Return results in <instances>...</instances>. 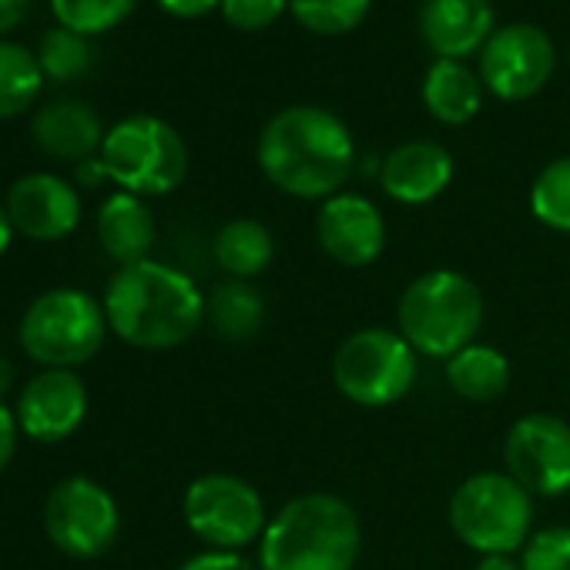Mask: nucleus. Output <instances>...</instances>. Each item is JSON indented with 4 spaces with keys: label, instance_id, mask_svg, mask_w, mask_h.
<instances>
[{
    "label": "nucleus",
    "instance_id": "14",
    "mask_svg": "<svg viewBox=\"0 0 570 570\" xmlns=\"http://www.w3.org/2000/svg\"><path fill=\"white\" fill-rule=\"evenodd\" d=\"M18 426L38 443H61L88 416V390L75 370H45L18 396Z\"/></svg>",
    "mask_w": 570,
    "mask_h": 570
},
{
    "label": "nucleus",
    "instance_id": "25",
    "mask_svg": "<svg viewBox=\"0 0 570 570\" xmlns=\"http://www.w3.org/2000/svg\"><path fill=\"white\" fill-rule=\"evenodd\" d=\"M38 65H41V75L51 78V81H81L91 68H95V48L85 35L78 31H68V28H51L38 51H35Z\"/></svg>",
    "mask_w": 570,
    "mask_h": 570
},
{
    "label": "nucleus",
    "instance_id": "21",
    "mask_svg": "<svg viewBox=\"0 0 570 570\" xmlns=\"http://www.w3.org/2000/svg\"><path fill=\"white\" fill-rule=\"evenodd\" d=\"M268 316L265 296L252 282L225 278L205 296V323L215 330V336L228 343H245L262 333Z\"/></svg>",
    "mask_w": 570,
    "mask_h": 570
},
{
    "label": "nucleus",
    "instance_id": "17",
    "mask_svg": "<svg viewBox=\"0 0 570 570\" xmlns=\"http://www.w3.org/2000/svg\"><path fill=\"white\" fill-rule=\"evenodd\" d=\"M31 135H35V145L48 158L81 165V161L101 155L108 131H105V125L91 105L75 101V98H58V101H48L35 115Z\"/></svg>",
    "mask_w": 570,
    "mask_h": 570
},
{
    "label": "nucleus",
    "instance_id": "3",
    "mask_svg": "<svg viewBox=\"0 0 570 570\" xmlns=\"http://www.w3.org/2000/svg\"><path fill=\"white\" fill-rule=\"evenodd\" d=\"M363 547L360 513L336 493H303L278 507L258 540V570H353Z\"/></svg>",
    "mask_w": 570,
    "mask_h": 570
},
{
    "label": "nucleus",
    "instance_id": "4",
    "mask_svg": "<svg viewBox=\"0 0 570 570\" xmlns=\"http://www.w3.org/2000/svg\"><path fill=\"white\" fill-rule=\"evenodd\" d=\"M480 326L483 293L456 268H430L416 275L396 303V330L416 356L446 363L476 343Z\"/></svg>",
    "mask_w": 570,
    "mask_h": 570
},
{
    "label": "nucleus",
    "instance_id": "26",
    "mask_svg": "<svg viewBox=\"0 0 570 570\" xmlns=\"http://www.w3.org/2000/svg\"><path fill=\"white\" fill-rule=\"evenodd\" d=\"M530 212L540 225L570 235V155L550 161L530 185Z\"/></svg>",
    "mask_w": 570,
    "mask_h": 570
},
{
    "label": "nucleus",
    "instance_id": "5",
    "mask_svg": "<svg viewBox=\"0 0 570 570\" xmlns=\"http://www.w3.org/2000/svg\"><path fill=\"white\" fill-rule=\"evenodd\" d=\"M446 517L480 557H513L533 533V493L507 470H483L453 490Z\"/></svg>",
    "mask_w": 570,
    "mask_h": 570
},
{
    "label": "nucleus",
    "instance_id": "16",
    "mask_svg": "<svg viewBox=\"0 0 570 570\" xmlns=\"http://www.w3.org/2000/svg\"><path fill=\"white\" fill-rule=\"evenodd\" d=\"M453 181V158L436 141L396 145L380 168L383 191L400 205H426L446 191Z\"/></svg>",
    "mask_w": 570,
    "mask_h": 570
},
{
    "label": "nucleus",
    "instance_id": "8",
    "mask_svg": "<svg viewBox=\"0 0 570 570\" xmlns=\"http://www.w3.org/2000/svg\"><path fill=\"white\" fill-rule=\"evenodd\" d=\"M333 380L356 406H393L416 383V350L400 336V330L363 326L340 343L333 356Z\"/></svg>",
    "mask_w": 570,
    "mask_h": 570
},
{
    "label": "nucleus",
    "instance_id": "27",
    "mask_svg": "<svg viewBox=\"0 0 570 570\" xmlns=\"http://www.w3.org/2000/svg\"><path fill=\"white\" fill-rule=\"evenodd\" d=\"M135 4L138 0H51V11L61 28L91 38L118 28L135 11Z\"/></svg>",
    "mask_w": 570,
    "mask_h": 570
},
{
    "label": "nucleus",
    "instance_id": "20",
    "mask_svg": "<svg viewBox=\"0 0 570 570\" xmlns=\"http://www.w3.org/2000/svg\"><path fill=\"white\" fill-rule=\"evenodd\" d=\"M423 105L440 125H466L483 105V81L470 68H463V61L440 58L423 78Z\"/></svg>",
    "mask_w": 570,
    "mask_h": 570
},
{
    "label": "nucleus",
    "instance_id": "11",
    "mask_svg": "<svg viewBox=\"0 0 570 570\" xmlns=\"http://www.w3.org/2000/svg\"><path fill=\"white\" fill-rule=\"evenodd\" d=\"M507 473L533 497L570 493V423L553 413H527L503 436Z\"/></svg>",
    "mask_w": 570,
    "mask_h": 570
},
{
    "label": "nucleus",
    "instance_id": "35",
    "mask_svg": "<svg viewBox=\"0 0 570 570\" xmlns=\"http://www.w3.org/2000/svg\"><path fill=\"white\" fill-rule=\"evenodd\" d=\"M75 178L85 185V188H95L101 181H108V171H105V161L101 158H88L81 165H75Z\"/></svg>",
    "mask_w": 570,
    "mask_h": 570
},
{
    "label": "nucleus",
    "instance_id": "7",
    "mask_svg": "<svg viewBox=\"0 0 570 570\" xmlns=\"http://www.w3.org/2000/svg\"><path fill=\"white\" fill-rule=\"evenodd\" d=\"M108 336L105 306L81 289H51L38 296L21 320L24 353L48 370L88 363Z\"/></svg>",
    "mask_w": 570,
    "mask_h": 570
},
{
    "label": "nucleus",
    "instance_id": "23",
    "mask_svg": "<svg viewBox=\"0 0 570 570\" xmlns=\"http://www.w3.org/2000/svg\"><path fill=\"white\" fill-rule=\"evenodd\" d=\"M446 386L466 403H490L510 386V360L490 343H470L446 360Z\"/></svg>",
    "mask_w": 570,
    "mask_h": 570
},
{
    "label": "nucleus",
    "instance_id": "19",
    "mask_svg": "<svg viewBox=\"0 0 570 570\" xmlns=\"http://www.w3.org/2000/svg\"><path fill=\"white\" fill-rule=\"evenodd\" d=\"M155 215L145 205L141 195L131 191H115L101 202L98 208V238L101 248L118 262V265H135L145 262L151 245H155Z\"/></svg>",
    "mask_w": 570,
    "mask_h": 570
},
{
    "label": "nucleus",
    "instance_id": "28",
    "mask_svg": "<svg viewBox=\"0 0 570 570\" xmlns=\"http://www.w3.org/2000/svg\"><path fill=\"white\" fill-rule=\"evenodd\" d=\"M373 0H289L293 18L313 31V35H346L353 31L366 14Z\"/></svg>",
    "mask_w": 570,
    "mask_h": 570
},
{
    "label": "nucleus",
    "instance_id": "22",
    "mask_svg": "<svg viewBox=\"0 0 570 570\" xmlns=\"http://www.w3.org/2000/svg\"><path fill=\"white\" fill-rule=\"evenodd\" d=\"M275 258V235L258 218H232L215 235V262L228 278L252 282Z\"/></svg>",
    "mask_w": 570,
    "mask_h": 570
},
{
    "label": "nucleus",
    "instance_id": "24",
    "mask_svg": "<svg viewBox=\"0 0 570 570\" xmlns=\"http://www.w3.org/2000/svg\"><path fill=\"white\" fill-rule=\"evenodd\" d=\"M45 75L35 51L0 38V121L24 115L41 95Z\"/></svg>",
    "mask_w": 570,
    "mask_h": 570
},
{
    "label": "nucleus",
    "instance_id": "15",
    "mask_svg": "<svg viewBox=\"0 0 570 570\" xmlns=\"http://www.w3.org/2000/svg\"><path fill=\"white\" fill-rule=\"evenodd\" d=\"M14 232L35 242H61L81 222V195L78 188L51 171L24 175L11 185L4 202Z\"/></svg>",
    "mask_w": 570,
    "mask_h": 570
},
{
    "label": "nucleus",
    "instance_id": "9",
    "mask_svg": "<svg viewBox=\"0 0 570 570\" xmlns=\"http://www.w3.org/2000/svg\"><path fill=\"white\" fill-rule=\"evenodd\" d=\"M188 530L208 550H245L268 527L262 493L235 473H205L181 497Z\"/></svg>",
    "mask_w": 570,
    "mask_h": 570
},
{
    "label": "nucleus",
    "instance_id": "37",
    "mask_svg": "<svg viewBox=\"0 0 570 570\" xmlns=\"http://www.w3.org/2000/svg\"><path fill=\"white\" fill-rule=\"evenodd\" d=\"M11 242H14V222H11L8 208L0 205V255L11 248Z\"/></svg>",
    "mask_w": 570,
    "mask_h": 570
},
{
    "label": "nucleus",
    "instance_id": "6",
    "mask_svg": "<svg viewBox=\"0 0 570 570\" xmlns=\"http://www.w3.org/2000/svg\"><path fill=\"white\" fill-rule=\"evenodd\" d=\"M108 181L131 195H168L188 175V148L181 135L155 118V115H131L108 128L101 155Z\"/></svg>",
    "mask_w": 570,
    "mask_h": 570
},
{
    "label": "nucleus",
    "instance_id": "1",
    "mask_svg": "<svg viewBox=\"0 0 570 570\" xmlns=\"http://www.w3.org/2000/svg\"><path fill=\"white\" fill-rule=\"evenodd\" d=\"M258 168L285 195L326 202L343 191L356 168L350 128L326 108H285L258 135Z\"/></svg>",
    "mask_w": 570,
    "mask_h": 570
},
{
    "label": "nucleus",
    "instance_id": "12",
    "mask_svg": "<svg viewBox=\"0 0 570 570\" xmlns=\"http://www.w3.org/2000/svg\"><path fill=\"white\" fill-rule=\"evenodd\" d=\"M553 61V45L540 28L510 24L483 45L480 81L500 101H527L550 81Z\"/></svg>",
    "mask_w": 570,
    "mask_h": 570
},
{
    "label": "nucleus",
    "instance_id": "10",
    "mask_svg": "<svg viewBox=\"0 0 570 570\" xmlns=\"http://www.w3.org/2000/svg\"><path fill=\"white\" fill-rule=\"evenodd\" d=\"M45 530L58 550L78 560L101 557L121 530L118 500L91 476L61 480L45 503Z\"/></svg>",
    "mask_w": 570,
    "mask_h": 570
},
{
    "label": "nucleus",
    "instance_id": "33",
    "mask_svg": "<svg viewBox=\"0 0 570 570\" xmlns=\"http://www.w3.org/2000/svg\"><path fill=\"white\" fill-rule=\"evenodd\" d=\"M222 0H158V8L168 11L171 18H181V21H195V18H205L208 11H215Z\"/></svg>",
    "mask_w": 570,
    "mask_h": 570
},
{
    "label": "nucleus",
    "instance_id": "36",
    "mask_svg": "<svg viewBox=\"0 0 570 570\" xmlns=\"http://www.w3.org/2000/svg\"><path fill=\"white\" fill-rule=\"evenodd\" d=\"M473 570H523L513 557H480Z\"/></svg>",
    "mask_w": 570,
    "mask_h": 570
},
{
    "label": "nucleus",
    "instance_id": "34",
    "mask_svg": "<svg viewBox=\"0 0 570 570\" xmlns=\"http://www.w3.org/2000/svg\"><path fill=\"white\" fill-rule=\"evenodd\" d=\"M31 14V0H0V38L21 28Z\"/></svg>",
    "mask_w": 570,
    "mask_h": 570
},
{
    "label": "nucleus",
    "instance_id": "29",
    "mask_svg": "<svg viewBox=\"0 0 570 570\" xmlns=\"http://www.w3.org/2000/svg\"><path fill=\"white\" fill-rule=\"evenodd\" d=\"M523 570H570V527H540L520 550Z\"/></svg>",
    "mask_w": 570,
    "mask_h": 570
},
{
    "label": "nucleus",
    "instance_id": "2",
    "mask_svg": "<svg viewBox=\"0 0 570 570\" xmlns=\"http://www.w3.org/2000/svg\"><path fill=\"white\" fill-rule=\"evenodd\" d=\"M101 306L108 330L135 350H175L205 323V296L195 278L155 258L121 265Z\"/></svg>",
    "mask_w": 570,
    "mask_h": 570
},
{
    "label": "nucleus",
    "instance_id": "32",
    "mask_svg": "<svg viewBox=\"0 0 570 570\" xmlns=\"http://www.w3.org/2000/svg\"><path fill=\"white\" fill-rule=\"evenodd\" d=\"M18 416L11 406H4V400H0V470H4L18 450Z\"/></svg>",
    "mask_w": 570,
    "mask_h": 570
},
{
    "label": "nucleus",
    "instance_id": "13",
    "mask_svg": "<svg viewBox=\"0 0 570 570\" xmlns=\"http://www.w3.org/2000/svg\"><path fill=\"white\" fill-rule=\"evenodd\" d=\"M316 242L346 268L373 265L386 248V222L380 205L360 191H340L326 198L316 212Z\"/></svg>",
    "mask_w": 570,
    "mask_h": 570
},
{
    "label": "nucleus",
    "instance_id": "31",
    "mask_svg": "<svg viewBox=\"0 0 570 570\" xmlns=\"http://www.w3.org/2000/svg\"><path fill=\"white\" fill-rule=\"evenodd\" d=\"M178 570H258V563H252L242 550H202Z\"/></svg>",
    "mask_w": 570,
    "mask_h": 570
},
{
    "label": "nucleus",
    "instance_id": "18",
    "mask_svg": "<svg viewBox=\"0 0 570 570\" xmlns=\"http://www.w3.org/2000/svg\"><path fill=\"white\" fill-rule=\"evenodd\" d=\"M493 8L490 0H423L420 31L430 51L460 61L490 41Z\"/></svg>",
    "mask_w": 570,
    "mask_h": 570
},
{
    "label": "nucleus",
    "instance_id": "30",
    "mask_svg": "<svg viewBox=\"0 0 570 570\" xmlns=\"http://www.w3.org/2000/svg\"><path fill=\"white\" fill-rule=\"evenodd\" d=\"M222 18L238 31H262L282 18L289 0H222Z\"/></svg>",
    "mask_w": 570,
    "mask_h": 570
}]
</instances>
